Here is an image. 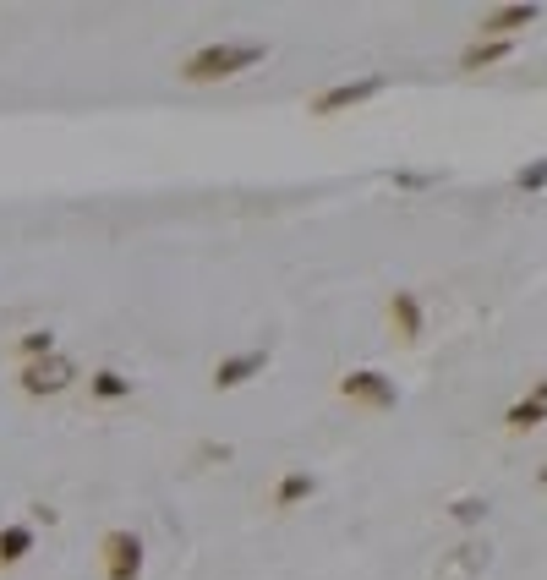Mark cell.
<instances>
[{
    "label": "cell",
    "mask_w": 547,
    "mask_h": 580,
    "mask_svg": "<svg viewBox=\"0 0 547 580\" xmlns=\"http://www.w3.org/2000/svg\"><path fill=\"white\" fill-rule=\"evenodd\" d=\"M269 55V44L258 39H236V44H203L181 61V77L186 83H225V77H241Z\"/></svg>",
    "instance_id": "6da1fadb"
},
{
    "label": "cell",
    "mask_w": 547,
    "mask_h": 580,
    "mask_svg": "<svg viewBox=\"0 0 547 580\" xmlns=\"http://www.w3.org/2000/svg\"><path fill=\"white\" fill-rule=\"evenodd\" d=\"M72 378H77V362H72V356H44V362H22L17 384H22V394L44 400V394L72 389Z\"/></svg>",
    "instance_id": "7a4b0ae2"
},
{
    "label": "cell",
    "mask_w": 547,
    "mask_h": 580,
    "mask_svg": "<svg viewBox=\"0 0 547 580\" xmlns=\"http://www.w3.org/2000/svg\"><path fill=\"white\" fill-rule=\"evenodd\" d=\"M340 394L351 405H367V411H394L400 405V389H394V378L372 373V367H362V373H345L340 378Z\"/></svg>",
    "instance_id": "3957f363"
},
{
    "label": "cell",
    "mask_w": 547,
    "mask_h": 580,
    "mask_svg": "<svg viewBox=\"0 0 547 580\" xmlns=\"http://www.w3.org/2000/svg\"><path fill=\"white\" fill-rule=\"evenodd\" d=\"M99 553H104V580H137L143 575V542H137L132 531H104Z\"/></svg>",
    "instance_id": "277c9868"
},
{
    "label": "cell",
    "mask_w": 547,
    "mask_h": 580,
    "mask_svg": "<svg viewBox=\"0 0 547 580\" xmlns=\"http://www.w3.org/2000/svg\"><path fill=\"white\" fill-rule=\"evenodd\" d=\"M383 88H389L383 77H356V83H334V88H323V94L307 104V110H312V115H345V110H356V104L378 99Z\"/></svg>",
    "instance_id": "5b68a950"
},
{
    "label": "cell",
    "mask_w": 547,
    "mask_h": 580,
    "mask_svg": "<svg viewBox=\"0 0 547 580\" xmlns=\"http://www.w3.org/2000/svg\"><path fill=\"white\" fill-rule=\"evenodd\" d=\"M537 17H542V6H531V0H515V6H493V11H482V22H476V39H515V33L531 28Z\"/></svg>",
    "instance_id": "8992f818"
},
{
    "label": "cell",
    "mask_w": 547,
    "mask_h": 580,
    "mask_svg": "<svg viewBox=\"0 0 547 580\" xmlns=\"http://www.w3.org/2000/svg\"><path fill=\"white\" fill-rule=\"evenodd\" d=\"M389 323L405 345H416L427 334V312H422V301H416V290H394L389 296Z\"/></svg>",
    "instance_id": "52a82bcc"
},
{
    "label": "cell",
    "mask_w": 547,
    "mask_h": 580,
    "mask_svg": "<svg viewBox=\"0 0 547 580\" xmlns=\"http://www.w3.org/2000/svg\"><path fill=\"white\" fill-rule=\"evenodd\" d=\"M269 367V351H236L214 367V389H241L247 378H258Z\"/></svg>",
    "instance_id": "ba28073f"
},
{
    "label": "cell",
    "mask_w": 547,
    "mask_h": 580,
    "mask_svg": "<svg viewBox=\"0 0 547 580\" xmlns=\"http://www.w3.org/2000/svg\"><path fill=\"white\" fill-rule=\"evenodd\" d=\"M515 55V39H471L460 50V72H487V66L509 61Z\"/></svg>",
    "instance_id": "9c48e42d"
},
{
    "label": "cell",
    "mask_w": 547,
    "mask_h": 580,
    "mask_svg": "<svg viewBox=\"0 0 547 580\" xmlns=\"http://www.w3.org/2000/svg\"><path fill=\"white\" fill-rule=\"evenodd\" d=\"M318 493V477L312 471H285V477L274 482V509H296L301 498H312Z\"/></svg>",
    "instance_id": "30bf717a"
},
{
    "label": "cell",
    "mask_w": 547,
    "mask_h": 580,
    "mask_svg": "<svg viewBox=\"0 0 547 580\" xmlns=\"http://www.w3.org/2000/svg\"><path fill=\"white\" fill-rule=\"evenodd\" d=\"M542 422H547V405L531 400V394H526V400H515V405L504 411V427H509V433H531V427H542Z\"/></svg>",
    "instance_id": "8fae6325"
},
{
    "label": "cell",
    "mask_w": 547,
    "mask_h": 580,
    "mask_svg": "<svg viewBox=\"0 0 547 580\" xmlns=\"http://www.w3.org/2000/svg\"><path fill=\"white\" fill-rule=\"evenodd\" d=\"M33 553V526H0V564H22Z\"/></svg>",
    "instance_id": "7c38bea8"
},
{
    "label": "cell",
    "mask_w": 547,
    "mask_h": 580,
    "mask_svg": "<svg viewBox=\"0 0 547 580\" xmlns=\"http://www.w3.org/2000/svg\"><path fill=\"white\" fill-rule=\"evenodd\" d=\"M88 394H93V400H104V405H110V400H126V394H132V378H121L115 367H99V373L88 378Z\"/></svg>",
    "instance_id": "4fadbf2b"
},
{
    "label": "cell",
    "mask_w": 547,
    "mask_h": 580,
    "mask_svg": "<svg viewBox=\"0 0 547 580\" xmlns=\"http://www.w3.org/2000/svg\"><path fill=\"white\" fill-rule=\"evenodd\" d=\"M17 356H22V362H44V356H55V334L50 329L22 334V340H17Z\"/></svg>",
    "instance_id": "5bb4252c"
},
{
    "label": "cell",
    "mask_w": 547,
    "mask_h": 580,
    "mask_svg": "<svg viewBox=\"0 0 547 580\" xmlns=\"http://www.w3.org/2000/svg\"><path fill=\"white\" fill-rule=\"evenodd\" d=\"M515 187L520 192H547V159H531V165L515 170Z\"/></svg>",
    "instance_id": "9a60e30c"
},
{
    "label": "cell",
    "mask_w": 547,
    "mask_h": 580,
    "mask_svg": "<svg viewBox=\"0 0 547 580\" xmlns=\"http://www.w3.org/2000/svg\"><path fill=\"white\" fill-rule=\"evenodd\" d=\"M449 515H455L460 526H476V520L487 515V504H482V498H455V504H449Z\"/></svg>",
    "instance_id": "2e32d148"
},
{
    "label": "cell",
    "mask_w": 547,
    "mask_h": 580,
    "mask_svg": "<svg viewBox=\"0 0 547 580\" xmlns=\"http://www.w3.org/2000/svg\"><path fill=\"white\" fill-rule=\"evenodd\" d=\"M433 181L438 176H427V170H400V176H394V187H411L416 192V187H433Z\"/></svg>",
    "instance_id": "e0dca14e"
},
{
    "label": "cell",
    "mask_w": 547,
    "mask_h": 580,
    "mask_svg": "<svg viewBox=\"0 0 547 580\" xmlns=\"http://www.w3.org/2000/svg\"><path fill=\"white\" fill-rule=\"evenodd\" d=\"M531 400H542V405H547V373L537 378V389H531Z\"/></svg>",
    "instance_id": "ac0fdd59"
},
{
    "label": "cell",
    "mask_w": 547,
    "mask_h": 580,
    "mask_svg": "<svg viewBox=\"0 0 547 580\" xmlns=\"http://www.w3.org/2000/svg\"><path fill=\"white\" fill-rule=\"evenodd\" d=\"M537 482H542V487H547V466H542V477H537Z\"/></svg>",
    "instance_id": "d6986e66"
}]
</instances>
